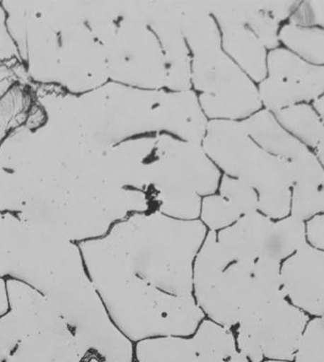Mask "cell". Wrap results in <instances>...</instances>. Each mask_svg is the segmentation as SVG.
<instances>
[{
  "label": "cell",
  "mask_w": 324,
  "mask_h": 362,
  "mask_svg": "<svg viewBox=\"0 0 324 362\" xmlns=\"http://www.w3.org/2000/svg\"><path fill=\"white\" fill-rule=\"evenodd\" d=\"M294 185L290 214L303 221L324 214V167L314 151L292 163Z\"/></svg>",
  "instance_id": "obj_19"
},
{
  "label": "cell",
  "mask_w": 324,
  "mask_h": 362,
  "mask_svg": "<svg viewBox=\"0 0 324 362\" xmlns=\"http://www.w3.org/2000/svg\"><path fill=\"white\" fill-rule=\"evenodd\" d=\"M103 45L108 75L115 82L147 90L166 86V58L141 8H124L115 30Z\"/></svg>",
  "instance_id": "obj_7"
},
{
  "label": "cell",
  "mask_w": 324,
  "mask_h": 362,
  "mask_svg": "<svg viewBox=\"0 0 324 362\" xmlns=\"http://www.w3.org/2000/svg\"><path fill=\"white\" fill-rule=\"evenodd\" d=\"M262 108L273 114L324 94V66L316 65L281 46L268 52L267 75L258 85Z\"/></svg>",
  "instance_id": "obj_11"
},
{
  "label": "cell",
  "mask_w": 324,
  "mask_h": 362,
  "mask_svg": "<svg viewBox=\"0 0 324 362\" xmlns=\"http://www.w3.org/2000/svg\"><path fill=\"white\" fill-rule=\"evenodd\" d=\"M309 320L286 296L276 298L237 325V348L251 362L293 361Z\"/></svg>",
  "instance_id": "obj_9"
},
{
  "label": "cell",
  "mask_w": 324,
  "mask_h": 362,
  "mask_svg": "<svg viewBox=\"0 0 324 362\" xmlns=\"http://www.w3.org/2000/svg\"><path fill=\"white\" fill-rule=\"evenodd\" d=\"M293 361L324 362V318H310Z\"/></svg>",
  "instance_id": "obj_27"
},
{
  "label": "cell",
  "mask_w": 324,
  "mask_h": 362,
  "mask_svg": "<svg viewBox=\"0 0 324 362\" xmlns=\"http://www.w3.org/2000/svg\"><path fill=\"white\" fill-rule=\"evenodd\" d=\"M6 362H11V361H6Z\"/></svg>",
  "instance_id": "obj_35"
},
{
  "label": "cell",
  "mask_w": 324,
  "mask_h": 362,
  "mask_svg": "<svg viewBox=\"0 0 324 362\" xmlns=\"http://www.w3.org/2000/svg\"><path fill=\"white\" fill-rule=\"evenodd\" d=\"M141 12L158 37L166 58V88L175 91L189 90L192 82L191 62L180 28L178 10L147 7L141 9Z\"/></svg>",
  "instance_id": "obj_16"
},
{
  "label": "cell",
  "mask_w": 324,
  "mask_h": 362,
  "mask_svg": "<svg viewBox=\"0 0 324 362\" xmlns=\"http://www.w3.org/2000/svg\"><path fill=\"white\" fill-rule=\"evenodd\" d=\"M287 23L324 30V1H301Z\"/></svg>",
  "instance_id": "obj_28"
},
{
  "label": "cell",
  "mask_w": 324,
  "mask_h": 362,
  "mask_svg": "<svg viewBox=\"0 0 324 362\" xmlns=\"http://www.w3.org/2000/svg\"><path fill=\"white\" fill-rule=\"evenodd\" d=\"M9 310L6 278L0 277V317Z\"/></svg>",
  "instance_id": "obj_31"
},
{
  "label": "cell",
  "mask_w": 324,
  "mask_h": 362,
  "mask_svg": "<svg viewBox=\"0 0 324 362\" xmlns=\"http://www.w3.org/2000/svg\"><path fill=\"white\" fill-rule=\"evenodd\" d=\"M212 13L221 27L228 57L254 82H262L267 75V48L243 23L236 6L214 7Z\"/></svg>",
  "instance_id": "obj_17"
},
{
  "label": "cell",
  "mask_w": 324,
  "mask_h": 362,
  "mask_svg": "<svg viewBox=\"0 0 324 362\" xmlns=\"http://www.w3.org/2000/svg\"><path fill=\"white\" fill-rule=\"evenodd\" d=\"M156 147V138L153 137L117 144L100 153L98 175L108 185L145 192L152 199L151 177Z\"/></svg>",
  "instance_id": "obj_13"
},
{
  "label": "cell",
  "mask_w": 324,
  "mask_h": 362,
  "mask_svg": "<svg viewBox=\"0 0 324 362\" xmlns=\"http://www.w3.org/2000/svg\"><path fill=\"white\" fill-rule=\"evenodd\" d=\"M275 118L293 137L315 151L324 139V122L312 104L303 103L274 113Z\"/></svg>",
  "instance_id": "obj_21"
},
{
  "label": "cell",
  "mask_w": 324,
  "mask_h": 362,
  "mask_svg": "<svg viewBox=\"0 0 324 362\" xmlns=\"http://www.w3.org/2000/svg\"><path fill=\"white\" fill-rule=\"evenodd\" d=\"M42 292L74 333L82 359L135 361V344L111 319L78 244L63 242Z\"/></svg>",
  "instance_id": "obj_3"
},
{
  "label": "cell",
  "mask_w": 324,
  "mask_h": 362,
  "mask_svg": "<svg viewBox=\"0 0 324 362\" xmlns=\"http://www.w3.org/2000/svg\"><path fill=\"white\" fill-rule=\"evenodd\" d=\"M9 310L0 317V362H6L25 338L61 318L46 295L18 278H6Z\"/></svg>",
  "instance_id": "obj_12"
},
{
  "label": "cell",
  "mask_w": 324,
  "mask_h": 362,
  "mask_svg": "<svg viewBox=\"0 0 324 362\" xmlns=\"http://www.w3.org/2000/svg\"><path fill=\"white\" fill-rule=\"evenodd\" d=\"M203 149L225 175L244 181L255 190L260 213L273 220L289 216L294 185L292 164L259 146L242 121L209 122Z\"/></svg>",
  "instance_id": "obj_4"
},
{
  "label": "cell",
  "mask_w": 324,
  "mask_h": 362,
  "mask_svg": "<svg viewBox=\"0 0 324 362\" xmlns=\"http://www.w3.org/2000/svg\"><path fill=\"white\" fill-rule=\"evenodd\" d=\"M221 173L200 144L156 137L151 177L156 210L172 218L198 220L204 197L219 191Z\"/></svg>",
  "instance_id": "obj_5"
},
{
  "label": "cell",
  "mask_w": 324,
  "mask_h": 362,
  "mask_svg": "<svg viewBox=\"0 0 324 362\" xmlns=\"http://www.w3.org/2000/svg\"><path fill=\"white\" fill-rule=\"evenodd\" d=\"M280 41L309 62L324 66V30L286 23L281 28Z\"/></svg>",
  "instance_id": "obj_24"
},
{
  "label": "cell",
  "mask_w": 324,
  "mask_h": 362,
  "mask_svg": "<svg viewBox=\"0 0 324 362\" xmlns=\"http://www.w3.org/2000/svg\"><path fill=\"white\" fill-rule=\"evenodd\" d=\"M243 217L227 199L219 194L204 197L199 220L209 232H219L231 227Z\"/></svg>",
  "instance_id": "obj_25"
},
{
  "label": "cell",
  "mask_w": 324,
  "mask_h": 362,
  "mask_svg": "<svg viewBox=\"0 0 324 362\" xmlns=\"http://www.w3.org/2000/svg\"><path fill=\"white\" fill-rule=\"evenodd\" d=\"M192 81L211 118L245 119L262 108L258 86L221 48L194 54Z\"/></svg>",
  "instance_id": "obj_8"
},
{
  "label": "cell",
  "mask_w": 324,
  "mask_h": 362,
  "mask_svg": "<svg viewBox=\"0 0 324 362\" xmlns=\"http://www.w3.org/2000/svg\"><path fill=\"white\" fill-rule=\"evenodd\" d=\"M242 124L248 135L259 146L290 163H294L311 150L287 132L279 124L274 114L264 108L243 119Z\"/></svg>",
  "instance_id": "obj_20"
},
{
  "label": "cell",
  "mask_w": 324,
  "mask_h": 362,
  "mask_svg": "<svg viewBox=\"0 0 324 362\" xmlns=\"http://www.w3.org/2000/svg\"><path fill=\"white\" fill-rule=\"evenodd\" d=\"M262 362H294L290 361H277V359H265V361Z\"/></svg>",
  "instance_id": "obj_33"
},
{
  "label": "cell",
  "mask_w": 324,
  "mask_h": 362,
  "mask_svg": "<svg viewBox=\"0 0 324 362\" xmlns=\"http://www.w3.org/2000/svg\"><path fill=\"white\" fill-rule=\"evenodd\" d=\"M162 90L105 83L78 102L86 136L98 151H105L131 136L159 131Z\"/></svg>",
  "instance_id": "obj_6"
},
{
  "label": "cell",
  "mask_w": 324,
  "mask_h": 362,
  "mask_svg": "<svg viewBox=\"0 0 324 362\" xmlns=\"http://www.w3.org/2000/svg\"><path fill=\"white\" fill-rule=\"evenodd\" d=\"M306 236L308 246L324 252V214L306 220Z\"/></svg>",
  "instance_id": "obj_29"
},
{
  "label": "cell",
  "mask_w": 324,
  "mask_h": 362,
  "mask_svg": "<svg viewBox=\"0 0 324 362\" xmlns=\"http://www.w3.org/2000/svg\"><path fill=\"white\" fill-rule=\"evenodd\" d=\"M194 295L206 318L234 330L268 303L286 296L281 264L245 252L222 230H208L195 257Z\"/></svg>",
  "instance_id": "obj_2"
},
{
  "label": "cell",
  "mask_w": 324,
  "mask_h": 362,
  "mask_svg": "<svg viewBox=\"0 0 324 362\" xmlns=\"http://www.w3.org/2000/svg\"><path fill=\"white\" fill-rule=\"evenodd\" d=\"M184 38L192 54L221 48V39L216 24L209 13L201 8L178 10Z\"/></svg>",
  "instance_id": "obj_22"
},
{
  "label": "cell",
  "mask_w": 324,
  "mask_h": 362,
  "mask_svg": "<svg viewBox=\"0 0 324 362\" xmlns=\"http://www.w3.org/2000/svg\"><path fill=\"white\" fill-rule=\"evenodd\" d=\"M312 105H314V107L317 110L324 122V94L320 98H318L317 101L313 103ZM314 152L324 167V139L321 141V143L318 144V146L316 148Z\"/></svg>",
  "instance_id": "obj_30"
},
{
  "label": "cell",
  "mask_w": 324,
  "mask_h": 362,
  "mask_svg": "<svg viewBox=\"0 0 324 362\" xmlns=\"http://www.w3.org/2000/svg\"><path fill=\"white\" fill-rule=\"evenodd\" d=\"M306 245V221L289 214L273 222L267 258L282 264Z\"/></svg>",
  "instance_id": "obj_23"
},
{
  "label": "cell",
  "mask_w": 324,
  "mask_h": 362,
  "mask_svg": "<svg viewBox=\"0 0 324 362\" xmlns=\"http://www.w3.org/2000/svg\"><path fill=\"white\" fill-rule=\"evenodd\" d=\"M65 77L69 88L92 91L105 85L110 78L103 45L82 21L66 33Z\"/></svg>",
  "instance_id": "obj_15"
},
{
  "label": "cell",
  "mask_w": 324,
  "mask_h": 362,
  "mask_svg": "<svg viewBox=\"0 0 324 362\" xmlns=\"http://www.w3.org/2000/svg\"><path fill=\"white\" fill-rule=\"evenodd\" d=\"M79 362H100L99 359H97L96 358H89L86 359H83V361H81Z\"/></svg>",
  "instance_id": "obj_32"
},
{
  "label": "cell",
  "mask_w": 324,
  "mask_h": 362,
  "mask_svg": "<svg viewBox=\"0 0 324 362\" xmlns=\"http://www.w3.org/2000/svg\"><path fill=\"white\" fill-rule=\"evenodd\" d=\"M286 298L310 318H324V252L306 245L281 264Z\"/></svg>",
  "instance_id": "obj_14"
},
{
  "label": "cell",
  "mask_w": 324,
  "mask_h": 362,
  "mask_svg": "<svg viewBox=\"0 0 324 362\" xmlns=\"http://www.w3.org/2000/svg\"><path fill=\"white\" fill-rule=\"evenodd\" d=\"M158 124L159 130L169 131L184 141L198 144L205 138L208 127L199 101L190 90L162 91Z\"/></svg>",
  "instance_id": "obj_18"
},
{
  "label": "cell",
  "mask_w": 324,
  "mask_h": 362,
  "mask_svg": "<svg viewBox=\"0 0 324 362\" xmlns=\"http://www.w3.org/2000/svg\"><path fill=\"white\" fill-rule=\"evenodd\" d=\"M219 192L238 210L242 216L259 211L258 194L251 186L238 178L223 175Z\"/></svg>",
  "instance_id": "obj_26"
},
{
  "label": "cell",
  "mask_w": 324,
  "mask_h": 362,
  "mask_svg": "<svg viewBox=\"0 0 324 362\" xmlns=\"http://www.w3.org/2000/svg\"><path fill=\"white\" fill-rule=\"evenodd\" d=\"M207 233L199 219L154 211L78 243L111 319L134 344L191 336L206 318L194 295V264Z\"/></svg>",
  "instance_id": "obj_1"
},
{
  "label": "cell",
  "mask_w": 324,
  "mask_h": 362,
  "mask_svg": "<svg viewBox=\"0 0 324 362\" xmlns=\"http://www.w3.org/2000/svg\"><path fill=\"white\" fill-rule=\"evenodd\" d=\"M138 362H251L239 352L234 331L205 318L191 336L159 337L135 344Z\"/></svg>",
  "instance_id": "obj_10"
},
{
  "label": "cell",
  "mask_w": 324,
  "mask_h": 362,
  "mask_svg": "<svg viewBox=\"0 0 324 362\" xmlns=\"http://www.w3.org/2000/svg\"><path fill=\"white\" fill-rule=\"evenodd\" d=\"M133 362H138V361H134Z\"/></svg>",
  "instance_id": "obj_34"
}]
</instances>
